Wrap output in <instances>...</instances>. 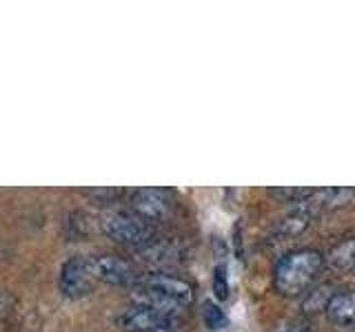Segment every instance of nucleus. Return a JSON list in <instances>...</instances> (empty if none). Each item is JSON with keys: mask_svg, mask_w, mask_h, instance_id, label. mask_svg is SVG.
Here are the masks:
<instances>
[{"mask_svg": "<svg viewBox=\"0 0 355 332\" xmlns=\"http://www.w3.org/2000/svg\"><path fill=\"white\" fill-rule=\"evenodd\" d=\"M293 332H311V330H306V328H300V330H293Z\"/></svg>", "mask_w": 355, "mask_h": 332, "instance_id": "18", "label": "nucleus"}, {"mask_svg": "<svg viewBox=\"0 0 355 332\" xmlns=\"http://www.w3.org/2000/svg\"><path fill=\"white\" fill-rule=\"evenodd\" d=\"M324 255L315 248H297L282 255L273 268V288L282 297H297L324 268Z\"/></svg>", "mask_w": 355, "mask_h": 332, "instance_id": "1", "label": "nucleus"}, {"mask_svg": "<svg viewBox=\"0 0 355 332\" xmlns=\"http://www.w3.org/2000/svg\"><path fill=\"white\" fill-rule=\"evenodd\" d=\"M149 332H175L171 328H155V330H149Z\"/></svg>", "mask_w": 355, "mask_h": 332, "instance_id": "17", "label": "nucleus"}, {"mask_svg": "<svg viewBox=\"0 0 355 332\" xmlns=\"http://www.w3.org/2000/svg\"><path fill=\"white\" fill-rule=\"evenodd\" d=\"M7 310H9L7 293H5V290H0V319H3V317L7 315Z\"/></svg>", "mask_w": 355, "mask_h": 332, "instance_id": "16", "label": "nucleus"}, {"mask_svg": "<svg viewBox=\"0 0 355 332\" xmlns=\"http://www.w3.org/2000/svg\"><path fill=\"white\" fill-rule=\"evenodd\" d=\"M60 290L67 297H83L92 288V268H89V259L85 257H69L60 268Z\"/></svg>", "mask_w": 355, "mask_h": 332, "instance_id": "7", "label": "nucleus"}, {"mask_svg": "<svg viewBox=\"0 0 355 332\" xmlns=\"http://www.w3.org/2000/svg\"><path fill=\"white\" fill-rule=\"evenodd\" d=\"M202 321L209 330H222L227 326V315L216 302H205L202 304Z\"/></svg>", "mask_w": 355, "mask_h": 332, "instance_id": "13", "label": "nucleus"}, {"mask_svg": "<svg viewBox=\"0 0 355 332\" xmlns=\"http://www.w3.org/2000/svg\"><path fill=\"white\" fill-rule=\"evenodd\" d=\"M103 230L107 237L131 248H144L147 243L153 241L155 235V228L149 219H144L136 213H125V210L109 213L103 219Z\"/></svg>", "mask_w": 355, "mask_h": 332, "instance_id": "3", "label": "nucleus"}, {"mask_svg": "<svg viewBox=\"0 0 355 332\" xmlns=\"http://www.w3.org/2000/svg\"><path fill=\"white\" fill-rule=\"evenodd\" d=\"M313 204L318 206V210H338V208H344L349 206L353 199H355V188H344V186H338V188H315L313 195Z\"/></svg>", "mask_w": 355, "mask_h": 332, "instance_id": "10", "label": "nucleus"}, {"mask_svg": "<svg viewBox=\"0 0 355 332\" xmlns=\"http://www.w3.org/2000/svg\"><path fill=\"white\" fill-rule=\"evenodd\" d=\"M320 213L318 206L313 204V199L306 197L302 202H295L291 208L286 210L284 217L277 221L275 232L280 237H295L300 232H304L309 228V224L313 221V217Z\"/></svg>", "mask_w": 355, "mask_h": 332, "instance_id": "8", "label": "nucleus"}, {"mask_svg": "<svg viewBox=\"0 0 355 332\" xmlns=\"http://www.w3.org/2000/svg\"><path fill=\"white\" fill-rule=\"evenodd\" d=\"M193 286L171 275H149L133 286L131 299L140 306H151L164 313H178V308L193 304Z\"/></svg>", "mask_w": 355, "mask_h": 332, "instance_id": "2", "label": "nucleus"}, {"mask_svg": "<svg viewBox=\"0 0 355 332\" xmlns=\"http://www.w3.org/2000/svg\"><path fill=\"white\" fill-rule=\"evenodd\" d=\"M327 315L340 326H355V288L344 293H333L327 304Z\"/></svg>", "mask_w": 355, "mask_h": 332, "instance_id": "9", "label": "nucleus"}, {"mask_svg": "<svg viewBox=\"0 0 355 332\" xmlns=\"http://www.w3.org/2000/svg\"><path fill=\"white\" fill-rule=\"evenodd\" d=\"M329 290V286H320V288H313L309 295H306V299H304V308L309 310V313H315L318 308H324L327 310V304H329V299L333 297V295H327V297H322V293H327Z\"/></svg>", "mask_w": 355, "mask_h": 332, "instance_id": "14", "label": "nucleus"}, {"mask_svg": "<svg viewBox=\"0 0 355 332\" xmlns=\"http://www.w3.org/2000/svg\"><path fill=\"white\" fill-rule=\"evenodd\" d=\"M120 324L129 332H149L155 328H173L175 313H164V310H158V308L136 304V308H129L127 313L120 317Z\"/></svg>", "mask_w": 355, "mask_h": 332, "instance_id": "6", "label": "nucleus"}, {"mask_svg": "<svg viewBox=\"0 0 355 332\" xmlns=\"http://www.w3.org/2000/svg\"><path fill=\"white\" fill-rule=\"evenodd\" d=\"M138 255L144 264L149 266H169L178 259L180 250L171 241H151L144 248H138Z\"/></svg>", "mask_w": 355, "mask_h": 332, "instance_id": "11", "label": "nucleus"}, {"mask_svg": "<svg viewBox=\"0 0 355 332\" xmlns=\"http://www.w3.org/2000/svg\"><path fill=\"white\" fill-rule=\"evenodd\" d=\"M353 270H355V268H353Z\"/></svg>", "mask_w": 355, "mask_h": 332, "instance_id": "19", "label": "nucleus"}, {"mask_svg": "<svg viewBox=\"0 0 355 332\" xmlns=\"http://www.w3.org/2000/svg\"><path fill=\"white\" fill-rule=\"evenodd\" d=\"M131 208L136 215L149 221H155L171 213L173 197L169 191H164V188H153V186L138 188V191L131 195Z\"/></svg>", "mask_w": 355, "mask_h": 332, "instance_id": "5", "label": "nucleus"}, {"mask_svg": "<svg viewBox=\"0 0 355 332\" xmlns=\"http://www.w3.org/2000/svg\"><path fill=\"white\" fill-rule=\"evenodd\" d=\"M214 293H216V299L218 302H225L229 297V279H227V268L225 266H216L214 270Z\"/></svg>", "mask_w": 355, "mask_h": 332, "instance_id": "15", "label": "nucleus"}, {"mask_svg": "<svg viewBox=\"0 0 355 332\" xmlns=\"http://www.w3.org/2000/svg\"><path fill=\"white\" fill-rule=\"evenodd\" d=\"M324 259H329L336 268H355V237L333 246Z\"/></svg>", "mask_w": 355, "mask_h": 332, "instance_id": "12", "label": "nucleus"}, {"mask_svg": "<svg viewBox=\"0 0 355 332\" xmlns=\"http://www.w3.org/2000/svg\"><path fill=\"white\" fill-rule=\"evenodd\" d=\"M94 279H100L111 286H136L142 282L140 270L131 261L116 257V255H100V257L89 259Z\"/></svg>", "mask_w": 355, "mask_h": 332, "instance_id": "4", "label": "nucleus"}]
</instances>
